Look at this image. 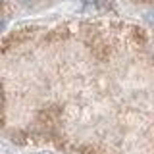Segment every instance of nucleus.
<instances>
[{"label": "nucleus", "instance_id": "1", "mask_svg": "<svg viewBox=\"0 0 154 154\" xmlns=\"http://www.w3.org/2000/svg\"><path fill=\"white\" fill-rule=\"evenodd\" d=\"M85 4H91V6H96L98 10H110L112 8V0H81Z\"/></svg>", "mask_w": 154, "mask_h": 154}, {"label": "nucleus", "instance_id": "2", "mask_svg": "<svg viewBox=\"0 0 154 154\" xmlns=\"http://www.w3.org/2000/svg\"><path fill=\"white\" fill-rule=\"evenodd\" d=\"M79 154H100V152L96 150V148H93V146H81Z\"/></svg>", "mask_w": 154, "mask_h": 154}, {"label": "nucleus", "instance_id": "3", "mask_svg": "<svg viewBox=\"0 0 154 154\" xmlns=\"http://www.w3.org/2000/svg\"><path fill=\"white\" fill-rule=\"evenodd\" d=\"M4 123H6V116H4V106H0V129L4 127Z\"/></svg>", "mask_w": 154, "mask_h": 154}, {"label": "nucleus", "instance_id": "4", "mask_svg": "<svg viewBox=\"0 0 154 154\" xmlns=\"http://www.w3.org/2000/svg\"><path fill=\"white\" fill-rule=\"evenodd\" d=\"M0 106H4V89H2V85H0Z\"/></svg>", "mask_w": 154, "mask_h": 154}, {"label": "nucleus", "instance_id": "5", "mask_svg": "<svg viewBox=\"0 0 154 154\" xmlns=\"http://www.w3.org/2000/svg\"><path fill=\"white\" fill-rule=\"evenodd\" d=\"M19 2H23V4H31L33 0H19Z\"/></svg>", "mask_w": 154, "mask_h": 154}, {"label": "nucleus", "instance_id": "6", "mask_svg": "<svg viewBox=\"0 0 154 154\" xmlns=\"http://www.w3.org/2000/svg\"><path fill=\"white\" fill-rule=\"evenodd\" d=\"M152 56H154V46H152Z\"/></svg>", "mask_w": 154, "mask_h": 154}, {"label": "nucleus", "instance_id": "7", "mask_svg": "<svg viewBox=\"0 0 154 154\" xmlns=\"http://www.w3.org/2000/svg\"><path fill=\"white\" fill-rule=\"evenodd\" d=\"M0 2H2V0H0Z\"/></svg>", "mask_w": 154, "mask_h": 154}]
</instances>
